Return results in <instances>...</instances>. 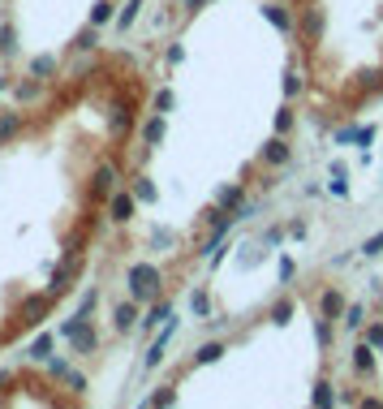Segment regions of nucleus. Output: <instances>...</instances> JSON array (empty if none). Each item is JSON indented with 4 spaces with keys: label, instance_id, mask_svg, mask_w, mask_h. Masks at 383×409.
<instances>
[{
    "label": "nucleus",
    "instance_id": "nucleus-2",
    "mask_svg": "<svg viewBox=\"0 0 383 409\" xmlns=\"http://www.w3.org/2000/svg\"><path fill=\"white\" fill-rule=\"evenodd\" d=\"M297 112L349 130L383 104V0H280Z\"/></svg>",
    "mask_w": 383,
    "mask_h": 409
},
{
    "label": "nucleus",
    "instance_id": "nucleus-1",
    "mask_svg": "<svg viewBox=\"0 0 383 409\" xmlns=\"http://www.w3.org/2000/svg\"><path fill=\"white\" fill-rule=\"evenodd\" d=\"M156 57L95 43L0 104V357L35 341L99 263L134 194Z\"/></svg>",
    "mask_w": 383,
    "mask_h": 409
}]
</instances>
